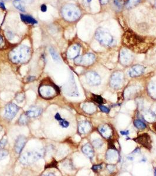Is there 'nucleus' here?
<instances>
[{
	"label": "nucleus",
	"instance_id": "1",
	"mask_svg": "<svg viewBox=\"0 0 156 176\" xmlns=\"http://www.w3.org/2000/svg\"><path fill=\"white\" fill-rule=\"evenodd\" d=\"M123 44L131 51L139 53L146 52L151 45L146 39L130 30L123 35Z\"/></svg>",
	"mask_w": 156,
	"mask_h": 176
},
{
	"label": "nucleus",
	"instance_id": "2",
	"mask_svg": "<svg viewBox=\"0 0 156 176\" xmlns=\"http://www.w3.org/2000/svg\"><path fill=\"white\" fill-rule=\"evenodd\" d=\"M14 63H24L27 62L31 56V50L25 45H21L14 48L9 55Z\"/></svg>",
	"mask_w": 156,
	"mask_h": 176
},
{
	"label": "nucleus",
	"instance_id": "3",
	"mask_svg": "<svg viewBox=\"0 0 156 176\" xmlns=\"http://www.w3.org/2000/svg\"><path fill=\"white\" fill-rule=\"evenodd\" d=\"M39 93L41 97L45 99H49L54 98L59 93V88L52 82L47 80L41 83L39 88Z\"/></svg>",
	"mask_w": 156,
	"mask_h": 176
},
{
	"label": "nucleus",
	"instance_id": "4",
	"mask_svg": "<svg viewBox=\"0 0 156 176\" xmlns=\"http://www.w3.org/2000/svg\"><path fill=\"white\" fill-rule=\"evenodd\" d=\"M61 13L65 20L71 22L77 20L81 14L79 8L73 4L65 5L62 8Z\"/></svg>",
	"mask_w": 156,
	"mask_h": 176
},
{
	"label": "nucleus",
	"instance_id": "5",
	"mask_svg": "<svg viewBox=\"0 0 156 176\" xmlns=\"http://www.w3.org/2000/svg\"><path fill=\"white\" fill-rule=\"evenodd\" d=\"M95 37L99 43L104 46H110L113 42V38L110 32L102 28L98 29L95 34Z\"/></svg>",
	"mask_w": 156,
	"mask_h": 176
},
{
	"label": "nucleus",
	"instance_id": "6",
	"mask_svg": "<svg viewBox=\"0 0 156 176\" xmlns=\"http://www.w3.org/2000/svg\"><path fill=\"white\" fill-rule=\"evenodd\" d=\"M42 156V153L39 151H30L25 153L23 155L20 157V162L24 165L31 164L39 159Z\"/></svg>",
	"mask_w": 156,
	"mask_h": 176
},
{
	"label": "nucleus",
	"instance_id": "7",
	"mask_svg": "<svg viewBox=\"0 0 156 176\" xmlns=\"http://www.w3.org/2000/svg\"><path fill=\"white\" fill-rule=\"evenodd\" d=\"M95 60V56L93 54H87L75 59V63L78 65L87 67L92 65Z\"/></svg>",
	"mask_w": 156,
	"mask_h": 176
},
{
	"label": "nucleus",
	"instance_id": "8",
	"mask_svg": "<svg viewBox=\"0 0 156 176\" xmlns=\"http://www.w3.org/2000/svg\"><path fill=\"white\" fill-rule=\"evenodd\" d=\"M124 74L120 71L115 72L111 76L110 85L114 89H118L122 86Z\"/></svg>",
	"mask_w": 156,
	"mask_h": 176
},
{
	"label": "nucleus",
	"instance_id": "9",
	"mask_svg": "<svg viewBox=\"0 0 156 176\" xmlns=\"http://www.w3.org/2000/svg\"><path fill=\"white\" fill-rule=\"evenodd\" d=\"M120 62L124 66L130 65L133 60V55L128 50L123 48L120 53Z\"/></svg>",
	"mask_w": 156,
	"mask_h": 176
},
{
	"label": "nucleus",
	"instance_id": "10",
	"mask_svg": "<svg viewBox=\"0 0 156 176\" xmlns=\"http://www.w3.org/2000/svg\"><path fill=\"white\" fill-rule=\"evenodd\" d=\"M134 140L148 150H150L152 147L151 138L147 133H144L139 136L137 138L134 139Z\"/></svg>",
	"mask_w": 156,
	"mask_h": 176
},
{
	"label": "nucleus",
	"instance_id": "11",
	"mask_svg": "<svg viewBox=\"0 0 156 176\" xmlns=\"http://www.w3.org/2000/svg\"><path fill=\"white\" fill-rule=\"evenodd\" d=\"M19 107L14 103H9L6 106L5 110V117L9 120H11L17 114Z\"/></svg>",
	"mask_w": 156,
	"mask_h": 176
},
{
	"label": "nucleus",
	"instance_id": "12",
	"mask_svg": "<svg viewBox=\"0 0 156 176\" xmlns=\"http://www.w3.org/2000/svg\"><path fill=\"white\" fill-rule=\"evenodd\" d=\"M87 83L91 86H98L101 82L100 76L95 72H89L86 74Z\"/></svg>",
	"mask_w": 156,
	"mask_h": 176
},
{
	"label": "nucleus",
	"instance_id": "13",
	"mask_svg": "<svg viewBox=\"0 0 156 176\" xmlns=\"http://www.w3.org/2000/svg\"><path fill=\"white\" fill-rule=\"evenodd\" d=\"M27 143V138L24 136H19L15 143V150L17 154H19L23 150Z\"/></svg>",
	"mask_w": 156,
	"mask_h": 176
},
{
	"label": "nucleus",
	"instance_id": "14",
	"mask_svg": "<svg viewBox=\"0 0 156 176\" xmlns=\"http://www.w3.org/2000/svg\"><path fill=\"white\" fill-rule=\"evenodd\" d=\"M145 68L142 65H135L131 67L129 71V74L131 77H136L141 75L144 72Z\"/></svg>",
	"mask_w": 156,
	"mask_h": 176
},
{
	"label": "nucleus",
	"instance_id": "15",
	"mask_svg": "<svg viewBox=\"0 0 156 176\" xmlns=\"http://www.w3.org/2000/svg\"><path fill=\"white\" fill-rule=\"evenodd\" d=\"M98 130L101 135L106 139L109 138L112 134V130L107 124H102L98 128Z\"/></svg>",
	"mask_w": 156,
	"mask_h": 176
},
{
	"label": "nucleus",
	"instance_id": "16",
	"mask_svg": "<svg viewBox=\"0 0 156 176\" xmlns=\"http://www.w3.org/2000/svg\"><path fill=\"white\" fill-rule=\"evenodd\" d=\"M80 53V47L75 44V45L70 47L67 52V55L70 59H75L77 58Z\"/></svg>",
	"mask_w": 156,
	"mask_h": 176
},
{
	"label": "nucleus",
	"instance_id": "17",
	"mask_svg": "<svg viewBox=\"0 0 156 176\" xmlns=\"http://www.w3.org/2000/svg\"><path fill=\"white\" fill-rule=\"evenodd\" d=\"M92 129L91 123L87 121L80 122L78 126L79 132L81 134H86L89 133Z\"/></svg>",
	"mask_w": 156,
	"mask_h": 176
},
{
	"label": "nucleus",
	"instance_id": "18",
	"mask_svg": "<svg viewBox=\"0 0 156 176\" xmlns=\"http://www.w3.org/2000/svg\"><path fill=\"white\" fill-rule=\"evenodd\" d=\"M42 112V109L37 106H33L27 111L26 115L29 118H36L39 116Z\"/></svg>",
	"mask_w": 156,
	"mask_h": 176
},
{
	"label": "nucleus",
	"instance_id": "19",
	"mask_svg": "<svg viewBox=\"0 0 156 176\" xmlns=\"http://www.w3.org/2000/svg\"><path fill=\"white\" fill-rule=\"evenodd\" d=\"M82 152L89 158L92 159L94 156V151L92 146L90 144H86L82 148Z\"/></svg>",
	"mask_w": 156,
	"mask_h": 176
},
{
	"label": "nucleus",
	"instance_id": "20",
	"mask_svg": "<svg viewBox=\"0 0 156 176\" xmlns=\"http://www.w3.org/2000/svg\"><path fill=\"white\" fill-rule=\"evenodd\" d=\"M119 158V154L116 149L110 148L106 154V159L109 161H115Z\"/></svg>",
	"mask_w": 156,
	"mask_h": 176
},
{
	"label": "nucleus",
	"instance_id": "21",
	"mask_svg": "<svg viewBox=\"0 0 156 176\" xmlns=\"http://www.w3.org/2000/svg\"><path fill=\"white\" fill-rule=\"evenodd\" d=\"M148 91L150 96L153 99H156V82H153L149 83L148 86Z\"/></svg>",
	"mask_w": 156,
	"mask_h": 176
},
{
	"label": "nucleus",
	"instance_id": "22",
	"mask_svg": "<svg viewBox=\"0 0 156 176\" xmlns=\"http://www.w3.org/2000/svg\"><path fill=\"white\" fill-rule=\"evenodd\" d=\"M21 18L22 21L24 23L29 24H36L38 23V22L34 19L32 16L30 15H25L24 14L21 15Z\"/></svg>",
	"mask_w": 156,
	"mask_h": 176
},
{
	"label": "nucleus",
	"instance_id": "23",
	"mask_svg": "<svg viewBox=\"0 0 156 176\" xmlns=\"http://www.w3.org/2000/svg\"><path fill=\"white\" fill-rule=\"evenodd\" d=\"M84 111L87 113H93L96 111L95 106L90 103H86L83 106Z\"/></svg>",
	"mask_w": 156,
	"mask_h": 176
},
{
	"label": "nucleus",
	"instance_id": "24",
	"mask_svg": "<svg viewBox=\"0 0 156 176\" xmlns=\"http://www.w3.org/2000/svg\"><path fill=\"white\" fill-rule=\"evenodd\" d=\"M13 4L15 8H16L18 10L22 12H25V7L22 4V0H14Z\"/></svg>",
	"mask_w": 156,
	"mask_h": 176
},
{
	"label": "nucleus",
	"instance_id": "25",
	"mask_svg": "<svg viewBox=\"0 0 156 176\" xmlns=\"http://www.w3.org/2000/svg\"><path fill=\"white\" fill-rule=\"evenodd\" d=\"M134 124L139 129L143 130L146 128V124L140 120H136L134 122Z\"/></svg>",
	"mask_w": 156,
	"mask_h": 176
},
{
	"label": "nucleus",
	"instance_id": "26",
	"mask_svg": "<svg viewBox=\"0 0 156 176\" xmlns=\"http://www.w3.org/2000/svg\"><path fill=\"white\" fill-rule=\"evenodd\" d=\"M28 118L29 117L26 114L21 115L18 120V123L21 125H24L27 124L28 122Z\"/></svg>",
	"mask_w": 156,
	"mask_h": 176
},
{
	"label": "nucleus",
	"instance_id": "27",
	"mask_svg": "<svg viewBox=\"0 0 156 176\" xmlns=\"http://www.w3.org/2000/svg\"><path fill=\"white\" fill-rule=\"evenodd\" d=\"M49 52L50 54L51 55V56L52 58V59L55 60V61H59L60 60V58L58 55V54H57V52L55 51V50L52 48H49Z\"/></svg>",
	"mask_w": 156,
	"mask_h": 176
},
{
	"label": "nucleus",
	"instance_id": "28",
	"mask_svg": "<svg viewBox=\"0 0 156 176\" xmlns=\"http://www.w3.org/2000/svg\"><path fill=\"white\" fill-rule=\"evenodd\" d=\"M140 0H129L126 5V7L127 8H131L135 7L140 3Z\"/></svg>",
	"mask_w": 156,
	"mask_h": 176
},
{
	"label": "nucleus",
	"instance_id": "29",
	"mask_svg": "<svg viewBox=\"0 0 156 176\" xmlns=\"http://www.w3.org/2000/svg\"><path fill=\"white\" fill-rule=\"evenodd\" d=\"M103 143L102 142V140L100 139H96V140H94L92 142V145L94 147L96 148H99L100 147H101L103 145Z\"/></svg>",
	"mask_w": 156,
	"mask_h": 176
},
{
	"label": "nucleus",
	"instance_id": "30",
	"mask_svg": "<svg viewBox=\"0 0 156 176\" xmlns=\"http://www.w3.org/2000/svg\"><path fill=\"white\" fill-rule=\"evenodd\" d=\"M144 119L148 122H151L154 120L155 117L154 116V115L152 113V112H147L144 114Z\"/></svg>",
	"mask_w": 156,
	"mask_h": 176
},
{
	"label": "nucleus",
	"instance_id": "31",
	"mask_svg": "<svg viewBox=\"0 0 156 176\" xmlns=\"http://www.w3.org/2000/svg\"><path fill=\"white\" fill-rule=\"evenodd\" d=\"M92 99L96 102L97 103L101 104L103 103V98L99 95H93V97H92Z\"/></svg>",
	"mask_w": 156,
	"mask_h": 176
},
{
	"label": "nucleus",
	"instance_id": "32",
	"mask_svg": "<svg viewBox=\"0 0 156 176\" xmlns=\"http://www.w3.org/2000/svg\"><path fill=\"white\" fill-rule=\"evenodd\" d=\"M8 155V152L6 150H0V160H3Z\"/></svg>",
	"mask_w": 156,
	"mask_h": 176
},
{
	"label": "nucleus",
	"instance_id": "33",
	"mask_svg": "<svg viewBox=\"0 0 156 176\" xmlns=\"http://www.w3.org/2000/svg\"><path fill=\"white\" fill-rule=\"evenodd\" d=\"M59 122V123L60 126H62L63 128H67V127H68L69 126V122L68 121L64 120V119H62V120H60Z\"/></svg>",
	"mask_w": 156,
	"mask_h": 176
},
{
	"label": "nucleus",
	"instance_id": "34",
	"mask_svg": "<svg viewBox=\"0 0 156 176\" xmlns=\"http://www.w3.org/2000/svg\"><path fill=\"white\" fill-rule=\"evenodd\" d=\"M24 99V94H19L16 97V100L19 102H22Z\"/></svg>",
	"mask_w": 156,
	"mask_h": 176
},
{
	"label": "nucleus",
	"instance_id": "35",
	"mask_svg": "<svg viewBox=\"0 0 156 176\" xmlns=\"http://www.w3.org/2000/svg\"><path fill=\"white\" fill-rule=\"evenodd\" d=\"M99 108H100V109L101 110V111L103 112L108 113L110 112V109L109 108H107V107H106V106H102V105H100L99 106Z\"/></svg>",
	"mask_w": 156,
	"mask_h": 176
},
{
	"label": "nucleus",
	"instance_id": "36",
	"mask_svg": "<svg viewBox=\"0 0 156 176\" xmlns=\"http://www.w3.org/2000/svg\"><path fill=\"white\" fill-rule=\"evenodd\" d=\"M102 168V166L101 164H99V165H95L93 166L92 167V170L95 171V172H97L99 170H101Z\"/></svg>",
	"mask_w": 156,
	"mask_h": 176
},
{
	"label": "nucleus",
	"instance_id": "37",
	"mask_svg": "<svg viewBox=\"0 0 156 176\" xmlns=\"http://www.w3.org/2000/svg\"><path fill=\"white\" fill-rule=\"evenodd\" d=\"M115 4L119 7H121L124 4V2L122 0H115Z\"/></svg>",
	"mask_w": 156,
	"mask_h": 176
},
{
	"label": "nucleus",
	"instance_id": "38",
	"mask_svg": "<svg viewBox=\"0 0 156 176\" xmlns=\"http://www.w3.org/2000/svg\"><path fill=\"white\" fill-rule=\"evenodd\" d=\"M5 41H4V39L3 36V35L0 34V48L1 47H3L4 44H5Z\"/></svg>",
	"mask_w": 156,
	"mask_h": 176
},
{
	"label": "nucleus",
	"instance_id": "39",
	"mask_svg": "<svg viewBox=\"0 0 156 176\" xmlns=\"http://www.w3.org/2000/svg\"><path fill=\"white\" fill-rule=\"evenodd\" d=\"M115 166H113V165H108L107 166V169H108V170L110 171V172H112V171H114V170H115Z\"/></svg>",
	"mask_w": 156,
	"mask_h": 176
},
{
	"label": "nucleus",
	"instance_id": "40",
	"mask_svg": "<svg viewBox=\"0 0 156 176\" xmlns=\"http://www.w3.org/2000/svg\"><path fill=\"white\" fill-rule=\"evenodd\" d=\"M6 143H7V140L3 139L2 140L0 141V147H3L5 146Z\"/></svg>",
	"mask_w": 156,
	"mask_h": 176
},
{
	"label": "nucleus",
	"instance_id": "41",
	"mask_svg": "<svg viewBox=\"0 0 156 176\" xmlns=\"http://www.w3.org/2000/svg\"><path fill=\"white\" fill-rule=\"evenodd\" d=\"M41 10L42 12H46L47 11V7L46 5L43 4L41 7Z\"/></svg>",
	"mask_w": 156,
	"mask_h": 176
},
{
	"label": "nucleus",
	"instance_id": "42",
	"mask_svg": "<svg viewBox=\"0 0 156 176\" xmlns=\"http://www.w3.org/2000/svg\"><path fill=\"white\" fill-rule=\"evenodd\" d=\"M55 119H56V120H58V121H60V120H61L63 119L61 118V116H60V115H59L58 113H57L55 115Z\"/></svg>",
	"mask_w": 156,
	"mask_h": 176
},
{
	"label": "nucleus",
	"instance_id": "43",
	"mask_svg": "<svg viewBox=\"0 0 156 176\" xmlns=\"http://www.w3.org/2000/svg\"><path fill=\"white\" fill-rule=\"evenodd\" d=\"M99 1H100V3L102 6H104V5H106L108 3V2L109 1V0H99Z\"/></svg>",
	"mask_w": 156,
	"mask_h": 176
},
{
	"label": "nucleus",
	"instance_id": "44",
	"mask_svg": "<svg viewBox=\"0 0 156 176\" xmlns=\"http://www.w3.org/2000/svg\"><path fill=\"white\" fill-rule=\"evenodd\" d=\"M92 1V0H83V3L85 5L88 6Z\"/></svg>",
	"mask_w": 156,
	"mask_h": 176
},
{
	"label": "nucleus",
	"instance_id": "45",
	"mask_svg": "<svg viewBox=\"0 0 156 176\" xmlns=\"http://www.w3.org/2000/svg\"><path fill=\"white\" fill-rule=\"evenodd\" d=\"M120 133L122 135H129V131H121Z\"/></svg>",
	"mask_w": 156,
	"mask_h": 176
},
{
	"label": "nucleus",
	"instance_id": "46",
	"mask_svg": "<svg viewBox=\"0 0 156 176\" xmlns=\"http://www.w3.org/2000/svg\"><path fill=\"white\" fill-rule=\"evenodd\" d=\"M35 77L34 76H30L28 78V81L30 82V81H32V80H34V79H35Z\"/></svg>",
	"mask_w": 156,
	"mask_h": 176
},
{
	"label": "nucleus",
	"instance_id": "47",
	"mask_svg": "<svg viewBox=\"0 0 156 176\" xmlns=\"http://www.w3.org/2000/svg\"><path fill=\"white\" fill-rule=\"evenodd\" d=\"M0 7H1L2 8H3L4 10H5V6H4V4L2 2H0Z\"/></svg>",
	"mask_w": 156,
	"mask_h": 176
},
{
	"label": "nucleus",
	"instance_id": "48",
	"mask_svg": "<svg viewBox=\"0 0 156 176\" xmlns=\"http://www.w3.org/2000/svg\"><path fill=\"white\" fill-rule=\"evenodd\" d=\"M155 6L156 7V0H155Z\"/></svg>",
	"mask_w": 156,
	"mask_h": 176
},
{
	"label": "nucleus",
	"instance_id": "49",
	"mask_svg": "<svg viewBox=\"0 0 156 176\" xmlns=\"http://www.w3.org/2000/svg\"><path fill=\"white\" fill-rule=\"evenodd\" d=\"M155 175H156V170H155Z\"/></svg>",
	"mask_w": 156,
	"mask_h": 176
},
{
	"label": "nucleus",
	"instance_id": "50",
	"mask_svg": "<svg viewBox=\"0 0 156 176\" xmlns=\"http://www.w3.org/2000/svg\"><path fill=\"white\" fill-rule=\"evenodd\" d=\"M3 1H8V0H3Z\"/></svg>",
	"mask_w": 156,
	"mask_h": 176
}]
</instances>
